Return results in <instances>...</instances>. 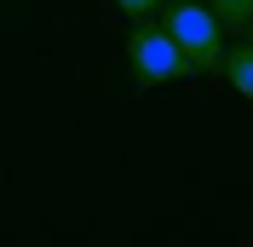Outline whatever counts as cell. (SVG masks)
<instances>
[{"mask_svg": "<svg viewBox=\"0 0 253 247\" xmlns=\"http://www.w3.org/2000/svg\"><path fill=\"white\" fill-rule=\"evenodd\" d=\"M115 6H121V12L132 17V23H144V17H156L161 6H167V0H115Z\"/></svg>", "mask_w": 253, "mask_h": 247, "instance_id": "cell-5", "label": "cell"}, {"mask_svg": "<svg viewBox=\"0 0 253 247\" xmlns=\"http://www.w3.org/2000/svg\"><path fill=\"white\" fill-rule=\"evenodd\" d=\"M219 75H224V81H230V86H236V92L253 104V46H230V52H224V69H219Z\"/></svg>", "mask_w": 253, "mask_h": 247, "instance_id": "cell-3", "label": "cell"}, {"mask_svg": "<svg viewBox=\"0 0 253 247\" xmlns=\"http://www.w3.org/2000/svg\"><path fill=\"white\" fill-rule=\"evenodd\" d=\"M190 75L184 52L173 46V35L161 29V23H132V35H126V81L138 86V92H156V86H173V81Z\"/></svg>", "mask_w": 253, "mask_h": 247, "instance_id": "cell-2", "label": "cell"}, {"mask_svg": "<svg viewBox=\"0 0 253 247\" xmlns=\"http://www.w3.org/2000/svg\"><path fill=\"white\" fill-rule=\"evenodd\" d=\"M248 46H253V23H248Z\"/></svg>", "mask_w": 253, "mask_h": 247, "instance_id": "cell-6", "label": "cell"}, {"mask_svg": "<svg viewBox=\"0 0 253 247\" xmlns=\"http://www.w3.org/2000/svg\"><path fill=\"white\" fill-rule=\"evenodd\" d=\"M207 12L219 17L224 29H248L253 23V0H207Z\"/></svg>", "mask_w": 253, "mask_h": 247, "instance_id": "cell-4", "label": "cell"}, {"mask_svg": "<svg viewBox=\"0 0 253 247\" xmlns=\"http://www.w3.org/2000/svg\"><path fill=\"white\" fill-rule=\"evenodd\" d=\"M161 29L173 35V46L184 52L190 75H219L224 69V23L207 12L202 0H173V6H161Z\"/></svg>", "mask_w": 253, "mask_h": 247, "instance_id": "cell-1", "label": "cell"}]
</instances>
